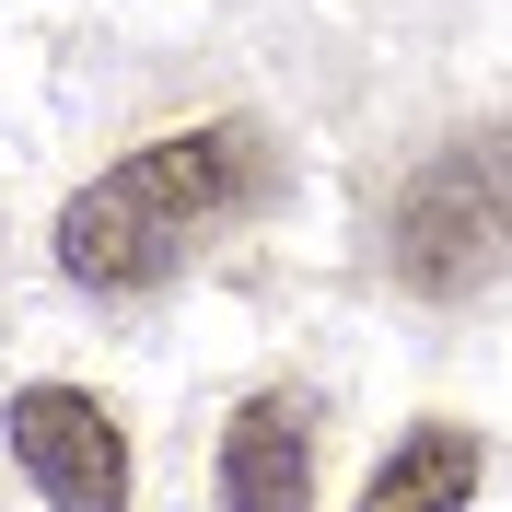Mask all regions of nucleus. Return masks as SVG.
Returning a JSON list of instances; mask_svg holds the SVG:
<instances>
[{
  "instance_id": "f257e3e1",
  "label": "nucleus",
  "mask_w": 512,
  "mask_h": 512,
  "mask_svg": "<svg viewBox=\"0 0 512 512\" xmlns=\"http://www.w3.org/2000/svg\"><path fill=\"white\" fill-rule=\"evenodd\" d=\"M268 187V152L256 128H175V140H140L128 163H105L94 187L59 210V268L105 303L152 291L198 233H222L233 210H256Z\"/></svg>"
},
{
  "instance_id": "f03ea898",
  "label": "nucleus",
  "mask_w": 512,
  "mask_h": 512,
  "mask_svg": "<svg viewBox=\"0 0 512 512\" xmlns=\"http://www.w3.org/2000/svg\"><path fill=\"white\" fill-rule=\"evenodd\" d=\"M384 268L419 303H466V291H489L512 268V128H466L454 152H431L396 187Z\"/></svg>"
},
{
  "instance_id": "7ed1b4c3",
  "label": "nucleus",
  "mask_w": 512,
  "mask_h": 512,
  "mask_svg": "<svg viewBox=\"0 0 512 512\" xmlns=\"http://www.w3.org/2000/svg\"><path fill=\"white\" fill-rule=\"evenodd\" d=\"M0 431H12V466H24L59 512H128V431L105 419V396H82V384H24V396L0 408Z\"/></svg>"
},
{
  "instance_id": "20e7f679",
  "label": "nucleus",
  "mask_w": 512,
  "mask_h": 512,
  "mask_svg": "<svg viewBox=\"0 0 512 512\" xmlns=\"http://www.w3.org/2000/svg\"><path fill=\"white\" fill-rule=\"evenodd\" d=\"M222 512H315V408L291 384L222 419Z\"/></svg>"
},
{
  "instance_id": "39448f33",
  "label": "nucleus",
  "mask_w": 512,
  "mask_h": 512,
  "mask_svg": "<svg viewBox=\"0 0 512 512\" xmlns=\"http://www.w3.org/2000/svg\"><path fill=\"white\" fill-rule=\"evenodd\" d=\"M466 501H478V431H408L361 489V512H466Z\"/></svg>"
}]
</instances>
